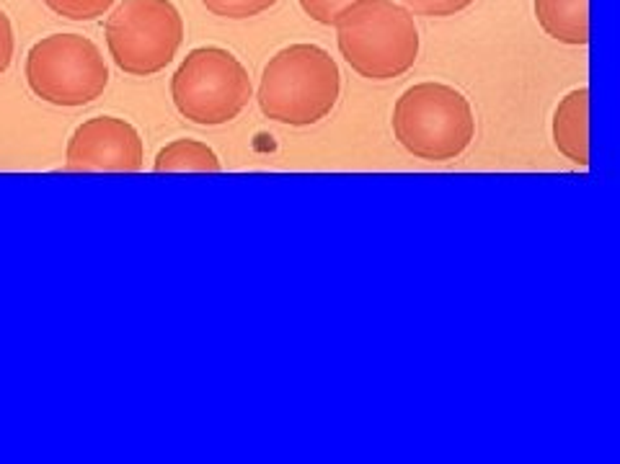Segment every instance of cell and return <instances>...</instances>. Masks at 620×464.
I'll return each mask as SVG.
<instances>
[{
    "mask_svg": "<svg viewBox=\"0 0 620 464\" xmlns=\"http://www.w3.org/2000/svg\"><path fill=\"white\" fill-rule=\"evenodd\" d=\"M341 72L319 44H290L266 62L256 101L266 119L287 127H313L339 101Z\"/></svg>",
    "mask_w": 620,
    "mask_h": 464,
    "instance_id": "1",
    "label": "cell"
},
{
    "mask_svg": "<svg viewBox=\"0 0 620 464\" xmlns=\"http://www.w3.org/2000/svg\"><path fill=\"white\" fill-rule=\"evenodd\" d=\"M540 29L568 47L589 44V0H535Z\"/></svg>",
    "mask_w": 620,
    "mask_h": 464,
    "instance_id": "9",
    "label": "cell"
},
{
    "mask_svg": "<svg viewBox=\"0 0 620 464\" xmlns=\"http://www.w3.org/2000/svg\"><path fill=\"white\" fill-rule=\"evenodd\" d=\"M181 42L184 18L171 0H122L107 18L109 54L135 78L168 68Z\"/></svg>",
    "mask_w": 620,
    "mask_h": 464,
    "instance_id": "6",
    "label": "cell"
},
{
    "mask_svg": "<svg viewBox=\"0 0 620 464\" xmlns=\"http://www.w3.org/2000/svg\"><path fill=\"white\" fill-rule=\"evenodd\" d=\"M411 16L426 18H447L471 8L476 0H401Z\"/></svg>",
    "mask_w": 620,
    "mask_h": 464,
    "instance_id": "13",
    "label": "cell"
},
{
    "mask_svg": "<svg viewBox=\"0 0 620 464\" xmlns=\"http://www.w3.org/2000/svg\"><path fill=\"white\" fill-rule=\"evenodd\" d=\"M14 26H11V18L5 16V11H0V75L8 70L11 60H14Z\"/></svg>",
    "mask_w": 620,
    "mask_h": 464,
    "instance_id": "15",
    "label": "cell"
},
{
    "mask_svg": "<svg viewBox=\"0 0 620 464\" xmlns=\"http://www.w3.org/2000/svg\"><path fill=\"white\" fill-rule=\"evenodd\" d=\"M251 78L243 62L223 47H196L171 78L176 111L199 127L233 121L251 101Z\"/></svg>",
    "mask_w": 620,
    "mask_h": 464,
    "instance_id": "4",
    "label": "cell"
},
{
    "mask_svg": "<svg viewBox=\"0 0 620 464\" xmlns=\"http://www.w3.org/2000/svg\"><path fill=\"white\" fill-rule=\"evenodd\" d=\"M334 26L341 57L367 80L401 78L419 57L414 16L393 0H355L339 14Z\"/></svg>",
    "mask_w": 620,
    "mask_h": 464,
    "instance_id": "2",
    "label": "cell"
},
{
    "mask_svg": "<svg viewBox=\"0 0 620 464\" xmlns=\"http://www.w3.org/2000/svg\"><path fill=\"white\" fill-rule=\"evenodd\" d=\"M393 135L408 155L426 163L461 157L476 137L471 101L447 83H416L393 106Z\"/></svg>",
    "mask_w": 620,
    "mask_h": 464,
    "instance_id": "3",
    "label": "cell"
},
{
    "mask_svg": "<svg viewBox=\"0 0 620 464\" xmlns=\"http://www.w3.org/2000/svg\"><path fill=\"white\" fill-rule=\"evenodd\" d=\"M26 83L36 99L52 106H86L109 86L101 50L81 34H50L26 54Z\"/></svg>",
    "mask_w": 620,
    "mask_h": 464,
    "instance_id": "5",
    "label": "cell"
},
{
    "mask_svg": "<svg viewBox=\"0 0 620 464\" xmlns=\"http://www.w3.org/2000/svg\"><path fill=\"white\" fill-rule=\"evenodd\" d=\"M300 8L305 11V16H310L316 24H323V26H334V21L339 18V14L352 5L355 0H298Z\"/></svg>",
    "mask_w": 620,
    "mask_h": 464,
    "instance_id": "14",
    "label": "cell"
},
{
    "mask_svg": "<svg viewBox=\"0 0 620 464\" xmlns=\"http://www.w3.org/2000/svg\"><path fill=\"white\" fill-rule=\"evenodd\" d=\"M280 0H202V5L220 18H231V21H243V18H253L264 14L269 8H274Z\"/></svg>",
    "mask_w": 620,
    "mask_h": 464,
    "instance_id": "11",
    "label": "cell"
},
{
    "mask_svg": "<svg viewBox=\"0 0 620 464\" xmlns=\"http://www.w3.org/2000/svg\"><path fill=\"white\" fill-rule=\"evenodd\" d=\"M42 3L57 16L71 18V21H93L104 16L117 0H42Z\"/></svg>",
    "mask_w": 620,
    "mask_h": 464,
    "instance_id": "12",
    "label": "cell"
},
{
    "mask_svg": "<svg viewBox=\"0 0 620 464\" xmlns=\"http://www.w3.org/2000/svg\"><path fill=\"white\" fill-rule=\"evenodd\" d=\"M142 166L140 132L117 117L83 121L65 150V171L72 173H138Z\"/></svg>",
    "mask_w": 620,
    "mask_h": 464,
    "instance_id": "7",
    "label": "cell"
},
{
    "mask_svg": "<svg viewBox=\"0 0 620 464\" xmlns=\"http://www.w3.org/2000/svg\"><path fill=\"white\" fill-rule=\"evenodd\" d=\"M156 173H220L223 163L210 145L199 139H174L166 145L153 163Z\"/></svg>",
    "mask_w": 620,
    "mask_h": 464,
    "instance_id": "10",
    "label": "cell"
},
{
    "mask_svg": "<svg viewBox=\"0 0 620 464\" xmlns=\"http://www.w3.org/2000/svg\"><path fill=\"white\" fill-rule=\"evenodd\" d=\"M553 145L574 166H589V88L571 90L556 106Z\"/></svg>",
    "mask_w": 620,
    "mask_h": 464,
    "instance_id": "8",
    "label": "cell"
}]
</instances>
